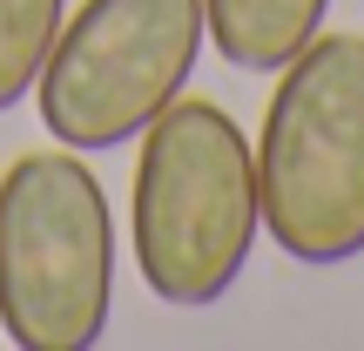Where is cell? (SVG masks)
Here are the masks:
<instances>
[{
  "label": "cell",
  "mask_w": 364,
  "mask_h": 351,
  "mask_svg": "<svg viewBox=\"0 0 364 351\" xmlns=\"http://www.w3.org/2000/svg\"><path fill=\"white\" fill-rule=\"evenodd\" d=\"M115 311V209L81 149L0 176V331L21 351H88Z\"/></svg>",
  "instance_id": "obj_3"
},
{
  "label": "cell",
  "mask_w": 364,
  "mask_h": 351,
  "mask_svg": "<svg viewBox=\"0 0 364 351\" xmlns=\"http://www.w3.org/2000/svg\"><path fill=\"white\" fill-rule=\"evenodd\" d=\"M203 48V0H81L34 75L41 129L61 149L108 156L189 88Z\"/></svg>",
  "instance_id": "obj_4"
},
{
  "label": "cell",
  "mask_w": 364,
  "mask_h": 351,
  "mask_svg": "<svg viewBox=\"0 0 364 351\" xmlns=\"http://www.w3.org/2000/svg\"><path fill=\"white\" fill-rule=\"evenodd\" d=\"M61 21H68V0H0V115L34 88Z\"/></svg>",
  "instance_id": "obj_6"
},
{
  "label": "cell",
  "mask_w": 364,
  "mask_h": 351,
  "mask_svg": "<svg viewBox=\"0 0 364 351\" xmlns=\"http://www.w3.org/2000/svg\"><path fill=\"white\" fill-rule=\"evenodd\" d=\"M129 189L135 271L169 311H209L250 271L263 236L257 203V142L223 102L176 95L142 135Z\"/></svg>",
  "instance_id": "obj_1"
},
{
  "label": "cell",
  "mask_w": 364,
  "mask_h": 351,
  "mask_svg": "<svg viewBox=\"0 0 364 351\" xmlns=\"http://www.w3.org/2000/svg\"><path fill=\"white\" fill-rule=\"evenodd\" d=\"M263 236L304 271L364 257V34H317L257 129Z\"/></svg>",
  "instance_id": "obj_2"
},
{
  "label": "cell",
  "mask_w": 364,
  "mask_h": 351,
  "mask_svg": "<svg viewBox=\"0 0 364 351\" xmlns=\"http://www.w3.org/2000/svg\"><path fill=\"white\" fill-rule=\"evenodd\" d=\"M331 21V0H203L209 48L236 75H277L290 68Z\"/></svg>",
  "instance_id": "obj_5"
}]
</instances>
